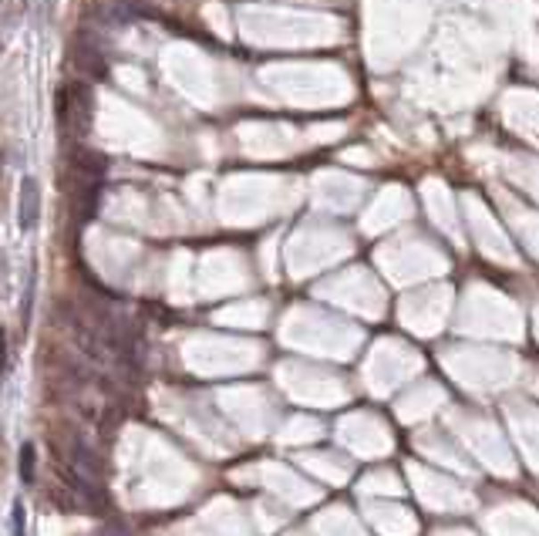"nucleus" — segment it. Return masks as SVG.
Instances as JSON below:
<instances>
[{"label": "nucleus", "mask_w": 539, "mask_h": 536, "mask_svg": "<svg viewBox=\"0 0 539 536\" xmlns=\"http://www.w3.org/2000/svg\"><path fill=\"white\" fill-rule=\"evenodd\" d=\"M71 473L88 479V482H98V479H102V462L94 459L88 445H81V442L71 445Z\"/></svg>", "instance_id": "obj_2"}, {"label": "nucleus", "mask_w": 539, "mask_h": 536, "mask_svg": "<svg viewBox=\"0 0 539 536\" xmlns=\"http://www.w3.org/2000/svg\"><path fill=\"white\" fill-rule=\"evenodd\" d=\"M34 466H37V452H34V445H24L20 449V479L24 482H34Z\"/></svg>", "instance_id": "obj_3"}, {"label": "nucleus", "mask_w": 539, "mask_h": 536, "mask_svg": "<svg viewBox=\"0 0 539 536\" xmlns=\"http://www.w3.org/2000/svg\"><path fill=\"white\" fill-rule=\"evenodd\" d=\"M37 219H41V189L34 179H24V186H20V227L34 230Z\"/></svg>", "instance_id": "obj_1"}, {"label": "nucleus", "mask_w": 539, "mask_h": 536, "mask_svg": "<svg viewBox=\"0 0 539 536\" xmlns=\"http://www.w3.org/2000/svg\"><path fill=\"white\" fill-rule=\"evenodd\" d=\"M11 536H28V520H24V506H11Z\"/></svg>", "instance_id": "obj_4"}]
</instances>
